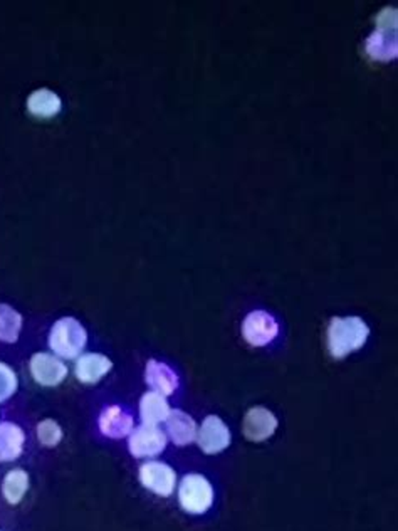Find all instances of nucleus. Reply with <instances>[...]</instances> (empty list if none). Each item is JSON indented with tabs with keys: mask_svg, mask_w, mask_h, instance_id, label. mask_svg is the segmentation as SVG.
Wrapping results in <instances>:
<instances>
[{
	"mask_svg": "<svg viewBox=\"0 0 398 531\" xmlns=\"http://www.w3.org/2000/svg\"><path fill=\"white\" fill-rule=\"evenodd\" d=\"M112 368V360L104 355H81L76 362V377L83 383L93 385V383H98Z\"/></svg>",
	"mask_w": 398,
	"mask_h": 531,
	"instance_id": "obj_12",
	"label": "nucleus"
},
{
	"mask_svg": "<svg viewBox=\"0 0 398 531\" xmlns=\"http://www.w3.org/2000/svg\"><path fill=\"white\" fill-rule=\"evenodd\" d=\"M27 110L38 118H52L61 112V98L50 89H38L29 96Z\"/></svg>",
	"mask_w": 398,
	"mask_h": 531,
	"instance_id": "obj_17",
	"label": "nucleus"
},
{
	"mask_svg": "<svg viewBox=\"0 0 398 531\" xmlns=\"http://www.w3.org/2000/svg\"><path fill=\"white\" fill-rule=\"evenodd\" d=\"M376 31L366 39V52L376 61H392L398 56L397 9L385 7L376 15Z\"/></svg>",
	"mask_w": 398,
	"mask_h": 531,
	"instance_id": "obj_2",
	"label": "nucleus"
},
{
	"mask_svg": "<svg viewBox=\"0 0 398 531\" xmlns=\"http://www.w3.org/2000/svg\"><path fill=\"white\" fill-rule=\"evenodd\" d=\"M145 380L153 392L172 395L178 389V375L167 364L158 360H149L145 368Z\"/></svg>",
	"mask_w": 398,
	"mask_h": 531,
	"instance_id": "obj_13",
	"label": "nucleus"
},
{
	"mask_svg": "<svg viewBox=\"0 0 398 531\" xmlns=\"http://www.w3.org/2000/svg\"><path fill=\"white\" fill-rule=\"evenodd\" d=\"M140 481L151 493L168 498L174 493L176 474L168 464L160 461H149L140 468Z\"/></svg>",
	"mask_w": 398,
	"mask_h": 531,
	"instance_id": "obj_7",
	"label": "nucleus"
},
{
	"mask_svg": "<svg viewBox=\"0 0 398 531\" xmlns=\"http://www.w3.org/2000/svg\"><path fill=\"white\" fill-rule=\"evenodd\" d=\"M165 422H167V432L176 446L184 447L197 439V424L187 412L178 409L170 410Z\"/></svg>",
	"mask_w": 398,
	"mask_h": 531,
	"instance_id": "obj_14",
	"label": "nucleus"
},
{
	"mask_svg": "<svg viewBox=\"0 0 398 531\" xmlns=\"http://www.w3.org/2000/svg\"><path fill=\"white\" fill-rule=\"evenodd\" d=\"M167 447V436L165 432L155 426H140L130 434L128 449L135 457H155L162 454Z\"/></svg>",
	"mask_w": 398,
	"mask_h": 531,
	"instance_id": "obj_6",
	"label": "nucleus"
},
{
	"mask_svg": "<svg viewBox=\"0 0 398 531\" xmlns=\"http://www.w3.org/2000/svg\"><path fill=\"white\" fill-rule=\"evenodd\" d=\"M100 430L110 439H123L133 430V418L120 405H110L101 412Z\"/></svg>",
	"mask_w": 398,
	"mask_h": 531,
	"instance_id": "obj_11",
	"label": "nucleus"
},
{
	"mask_svg": "<svg viewBox=\"0 0 398 531\" xmlns=\"http://www.w3.org/2000/svg\"><path fill=\"white\" fill-rule=\"evenodd\" d=\"M87 333L85 327L76 318H61L50 329V350L58 356L73 360L85 350Z\"/></svg>",
	"mask_w": 398,
	"mask_h": 531,
	"instance_id": "obj_3",
	"label": "nucleus"
},
{
	"mask_svg": "<svg viewBox=\"0 0 398 531\" xmlns=\"http://www.w3.org/2000/svg\"><path fill=\"white\" fill-rule=\"evenodd\" d=\"M31 374L39 385L56 387L66 379L68 367L54 355L36 354L31 358Z\"/></svg>",
	"mask_w": 398,
	"mask_h": 531,
	"instance_id": "obj_10",
	"label": "nucleus"
},
{
	"mask_svg": "<svg viewBox=\"0 0 398 531\" xmlns=\"http://www.w3.org/2000/svg\"><path fill=\"white\" fill-rule=\"evenodd\" d=\"M279 333V325L267 311H250L242 323V335L252 346H266L273 342Z\"/></svg>",
	"mask_w": 398,
	"mask_h": 531,
	"instance_id": "obj_5",
	"label": "nucleus"
},
{
	"mask_svg": "<svg viewBox=\"0 0 398 531\" xmlns=\"http://www.w3.org/2000/svg\"><path fill=\"white\" fill-rule=\"evenodd\" d=\"M277 429V418L271 410L264 407H252L248 410L244 422H242V432L252 443H262L273 437L274 432Z\"/></svg>",
	"mask_w": 398,
	"mask_h": 531,
	"instance_id": "obj_9",
	"label": "nucleus"
},
{
	"mask_svg": "<svg viewBox=\"0 0 398 531\" xmlns=\"http://www.w3.org/2000/svg\"><path fill=\"white\" fill-rule=\"evenodd\" d=\"M29 490V474L24 469H14L7 472L2 482V494L9 505H19Z\"/></svg>",
	"mask_w": 398,
	"mask_h": 531,
	"instance_id": "obj_18",
	"label": "nucleus"
},
{
	"mask_svg": "<svg viewBox=\"0 0 398 531\" xmlns=\"http://www.w3.org/2000/svg\"><path fill=\"white\" fill-rule=\"evenodd\" d=\"M38 439L42 446L54 447V446L61 443V439H63V429L52 418H46L38 426Z\"/></svg>",
	"mask_w": 398,
	"mask_h": 531,
	"instance_id": "obj_20",
	"label": "nucleus"
},
{
	"mask_svg": "<svg viewBox=\"0 0 398 531\" xmlns=\"http://www.w3.org/2000/svg\"><path fill=\"white\" fill-rule=\"evenodd\" d=\"M17 391V375L13 368L0 364V402L11 399Z\"/></svg>",
	"mask_w": 398,
	"mask_h": 531,
	"instance_id": "obj_21",
	"label": "nucleus"
},
{
	"mask_svg": "<svg viewBox=\"0 0 398 531\" xmlns=\"http://www.w3.org/2000/svg\"><path fill=\"white\" fill-rule=\"evenodd\" d=\"M232 436L224 420L217 416H209L197 430V443L205 454H219L231 446Z\"/></svg>",
	"mask_w": 398,
	"mask_h": 531,
	"instance_id": "obj_8",
	"label": "nucleus"
},
{
	"mask_svg": "<svg viewBox=\"0 0 398 531\" xmlns=\"http://www.w3.org/2000/svg\"><path fill=\"white\" fill-rule=\"evenodd\" d=\"M178 501L190 515H204L213 503V488L207 478L200 474H187L178 488Z\"/></svg>",
	"mask_w": 398,
	"mask_h": 531,
	"instance_id": "obj_4",
	"label": "nucleus"
},
{
	"mask_svg": "<svg viewBox=\"0 0 398 531\" xmlns=\"http://www.w3.org/2000/svg\"><path fill=\"white\" fill-rule=\"evenodd\" d=\"M370 337L368 325L360 317L331 318L328 327V350L336 360L360 350Z\"/></svg>",
	"mask_w": 398,
	"mask_h": 531,
	"instance_id": "obj_1",
	"label": "nucleus"
},
{
	"mask_svg": "<svg viewBox=\"0 0 398 531\" xmlns=\"http://www.w3.org/2000/svg\"><path fill=\"white\" fill-rule=\"evenodd\" d=\"M170 414V407L165 395L157 392H147L140 400V418L147 426H157L167 420Z\"/></svg>",
	"mask_w": 398,
	"mask_h": 531,
	"instance_id": "obj_16",
	"label": "nucleus"
},
{
	"mask_svg": "<svg viewBox=\"0 0 398 531\" xmlns=\"http://www.w3.org/2000/svg\"><path fill=\"white\" fill-rule=\"evenodd\" d=\"M21 328H23V317L9 304L0 303V342H17Z\"/></svg>",
	"mask_w": 398,
	"mask_h": 531,
	"instance_id": "obj_19",
	"label": "nucleus"
},
{
	"mask_svg": "<svg viewBox=\"0 0 398 531\" xmlns=\"http://www.w3.org/2000/svg\"><path fill=\"white\" fill-rule=\"evenodd\" d=\"M24 430L13 422L0 424V461L11 463L23 454L24 449Z\"/></svg>",
	"mask_w": 398,
	"mask_h": 531,
	"instance_id": "obj_15",
	"label": "nucleus"
}]
</instances>
